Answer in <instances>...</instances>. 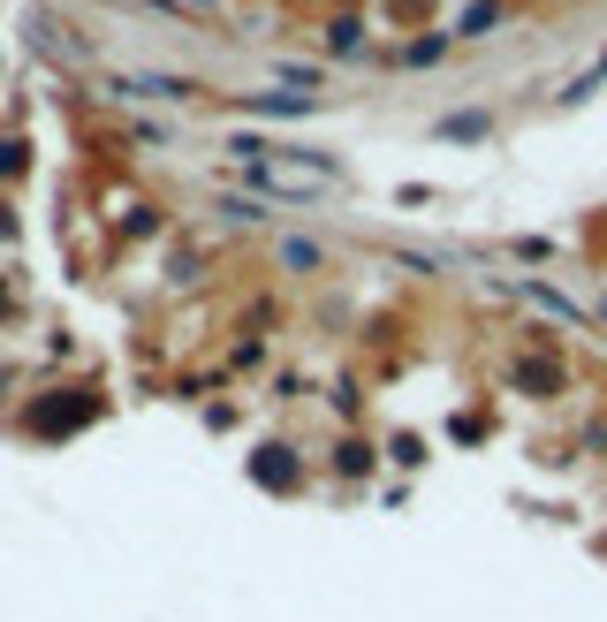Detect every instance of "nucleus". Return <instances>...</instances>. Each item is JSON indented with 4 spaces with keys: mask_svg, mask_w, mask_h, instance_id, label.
<instances>
[{
    "mask_svg": "<svg viewBox=\"0 0 607 622\" xmlns=\"http://www.w3.org/2000/svg\"><path fill=\"white\" fill-rule=\"evenodd\" d=\"M282 266H289V274H311V266H326V251L304 243V236H289V243H282Z\"/></svg>",
    "mask_w": 607,
    "mask_h": 622,
    "instance_id": "nucleus-1",
    "label": "nucleus"
},
{
    "mask_svg": "<svg viewBox=\"0 0 607 622\" xmlns=\"http://www.w3.org/2000/svg\"><path fill=\"white\" fill-rule=\"evenodd\" d=\"M282 456H289V448H266V464H251V470H266V486H297V470L282 464Z\"/></svg>",
    "mask_w": 607,
    "mask_h": 622,
    "instance_id": "nucleus-2",
    "label": "nucleus"
},
{
    "mask_svg": "<svg viewBox=\"0 0 607 622\" xmlns=\"http://www.w3.org/2000/svg\"><path fill=\"white\" fill-rule=\"evenodd\" d=\"M0 175H23V137H0Z\"/></svg>",
    "mask_w": 607,
    "mask_h": 622,
    "instance_id": "nucleus-3",
    "label": "nucleus"
},
{
    "mask_svg": "<svg viewBox=\"0 0 607 622\" xmlns=\"http://www.w3.org/2000/svg\"><path fill=\"white\" fill-rule=\"evenodd\" d=\"M0 387H8V372H0Z\"/></svg>",
    "mask_w": 607,
    "mask_h": 622,
    "instance_id": "nucleus-4",
    "label": "nucleus"
}]
</instances>
